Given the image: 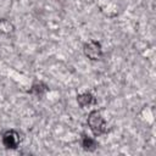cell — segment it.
Returning <instances> with one entry per match:
<instances>
[{
	"label": "cell",
	"mask_w": 156,
	"mask_h": 156,
	"mask_svg": "<svg viewBox=\"0 0 156 156\" xmlns=\"http://www.w3.org/2000/svg\"><path fill=\"white\" fill-rule=\"evenodd\" d=\"M88 124H89L90 129L93 130V133L96 135H100L106 132V123H105L102 116L98 111L90 112V115L88 117Z\"/></svg>",
	"instance_id": "1"
},
{
	"label": "cell",
	"mask_w": 156,
	"mask_h": 156,
	"mask_svg": "<svg viewBox=\"0 0 156 156\" xmlns=\"http://www.w3.org/2000/svg\"><path fill=\"white\" fill-rule=\"evenodd\" d=\"M84 54L90 60H99L102 55V50L98 41H89L84 45Z\"/></svg>",
	"instance_id": "2"
},
{
	"label": "cell",
	"mask_w": 156,
	"mask_h": 156,
	"mask_svg": "<svg viewBox=\"0 0 156 156\" xmlns=\"http://www.w3.org/2000/svg\"><path fill=\"white\" fill-rule=\"evenodd\" d=\"M4 144L7 146V147H16L18 141H20V138H18V134L13 130H9L4 134Z\"/></svg>",
	"instance_id": "3"
},
{
	"label": "cell",
	"mask_w": 156,
	"mask_h": 156,
	"mask_svg": "<svg viewBox=\"0 0 156 156\" xmlns=\"http://www.w3.org/2000/svg\"><path fill=\"white\" fill-rule=\"evenodd\" d=\"M78 102L80 104V106H87V105H90L91 102H94V96L89 93H85V94H82L78 96Z\"/></svg>",
	"instance_id": "4"
},
{
	"label": "cell",
	"mask_w": 156,
	"mask_h": 156,
	"mask_svg": "<svg viewBox=\"0 0 156 156\" xmlns=\"http://www.w3.org/2000/svg\"><path fill=\"white\" fill-rule=\"evenodd\" d=\"M0 32L1 33H5V34H9L11 32H13V26L11 22L6 21V20H1L0 21Z\"/></svg>",
	"instance_id": "5"
},
{
	"label": "cell",
	"mask_w": 156,
	"mask_h": 156,
	"mask_svg": "<svg viewBox=\"0 0 156 156\" xmlns=\"http://www.w3.org/2000/svg\"><path fill=\"white\" fill-rule=\"evenodd\" d=\"M83 146L85 147V149H91V146H95V141L91 139V138H89V136H85L84 138V143H83Z\"/></svg>",
	"instance_id": "6"
}]
</instances>
